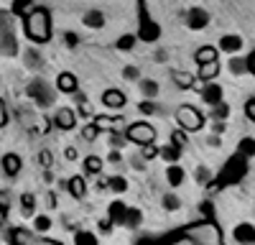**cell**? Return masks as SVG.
I'll return each mask as SVG.
<instances>
[{"label": "cell", "instance_id": "obj_1", "mask_svg": "<svg viewBox=\"0 0 255 245\" xmlns=\"http://www.w3.org/2000/svg\"><path fill=\"white\" fill-rule=\"evenodd\" d=\"M51 13L46 8H36L26 20H23V33L33 41V44H49L51 41Z\"/></svg>", "mask_w": 255, "mask_h": 245}, {"label": "cell", "instance_id": "obj_2", "mask_svg": "<svg viewBox=\"0 0 255 245\" xmlns=\"http://www.w3.org/2000/svg\"><path fill=\"white\" fill-rule=\"evenodd\" d=\"M184 240H189L191 245H225L220 225L212 217L204 222H197V225H189L184 230Z\"/></svg>", "mask_w": 255, "mask_h": 245}, {"label": "cell", "instance_id": "obj_3", "mask_svg": "<svg viewBox=\"0 0 255 245\" xmlns=\"http://www.w3.org/2000/svg\"><path fill=\"white\" fill-rule=\"evenodd\" d=\"M248 174V158L235 153L230 156L227 163L222 166V171L212 179V189H225V187H235V184L243 181V176Z\"/></svg>", "mask_w": 255, "mask_h": 245}, {"label": "cell", "instance_id": "obj_4", "mask_svg": "<svg viewBox=\"0 0 255 245\" xmlns=\"http://www.w3.org/2000/svg\"><path fill=\"white\" fill-rule=\"evenodd\" d=\"M138 38L145 41V44H156L161 38V26L148 13L145 0H138Z\"/></svg>", "mask_w": 255, "mask_h": 245}, {"label": "cell", "instance_id": "obj_5", "mask_svg": "<svg viewBox=\"0 0 255 245\" xmlns=\"http://www.w3.org/2000/svg\"><path fill=\"white\" fill-rule=\"evenodd\" d=\"M0 51L13 56L18 51L15 46V33H13V13L0 10Z\"/></svg>", "mask_w": 255, "mask_h": 245}, {"label": "cell", "instance_id": "obj_6", "mask_svg": "<svg viewBox=\"0 0 255 245\" xmlns=\"http://www.w3.org/2000/svg\"><path fill=\"white\" fill-rule=\"evenodd\" d=\"M176 122H179V128L186 130V133H197L204 128V115L194 108V105H181L176 110Z\"/></svg>", "mask_w": 255, "mask_h": 245}, {"label": "cell", "instance_id": "obj_7", "mask_svg": "<svg viewBox=\"0 0 255 245\" xmlns=\"http://www.w3.org/2000/svg\"><path fill=\"white\" fill-rule=\"evenodd\" d=\"M125 135H128V140H130V143H135V146L143 148V146H148V143L156 140V128L151 125V122L140 120V122H130L128 130H125Z\"/></svg>", "mask_w": 255, "mask_h": 245}, {"label": "cell", "instance_id": "obj_8", "mask_svg": "<svg viewBox=\"0 0 255 245\" xmlns=\"http://www.w3.org/2000/svg\"><path fill=\"white\" fill-rule=\"evenodd\" d=\"M26 95L36 102L38 108H51L54 105V90L46 85L44 79H33L31 85L26 87Z\"/></svg>", "mask_w": 255, "mask_h": 245}, {"label": "cell", "instance_id": "obj_9", "mask_svg": "<svg viewBox=\"0 0 255 245\" xmlns=\"http://www.w3.org/2000/svg\"><path fill=\"white\" fill-rule=\"evenodd\" d=\"M184 23H186L191 31H202V28H207V26H209V13H207L204 8L194 5V8H189V10H186Z\"/></svg>", "mask_w": 255, "mask_h": 245}, {"label": "cell", "instance_id": "obj_10", "mask_svg": "<svg viewBox=\"0 0 255 245\" xmlns=\"http://www.w3.org/2000/svg\"><path fill=\"white\" fill-rule=\"evenodd\" d=\"M77 125V113L72 108H59L56 115H54V128L59 130H74Z\"/></svg>", "mask_w": 255, "mask_h": 245}, {"label": "cell", "instance_id": "obj_11", "mask_svg": "<svg viewBox=\"0 0 255 245\" xmlns=\"http://www.w3.org/2000/svg\"><path fill=\"white\" fill-rule=\"evenodd\" d=\"M56 90L64 92V95H77V92H79L77 74H72V72H59V74H56Z\"/></svg>", "mask_w": 255, "mask_h": 245}, {"label": "cell", "instance_id": "obj_12", "mask_svg": "<svg viewBox=\"0 0 255 245\" xmlns=\"http://www.w3.org/2000/svg\"><path fill=\"white\" fill-rule=\"evenodd\" d=\"M0 169H3L5 176L15 179L20 174V169H23V161H20L18 153H3V158H0Z\"/></svg>", "mask_w": 255, "mask_h": 245}, {"label": "cell", "instance_id": "obj_13", "mask_svg": "<svg viewBox=\"0 0 255 245\" xmlns=\"http://www.w3.org/2000/svg\"><path fill=\"white\" fill-rule=\"evenodd\" d=\"M95 125L100 130H110V133H125V120L123 118H108V115H97L95 118Z\"/></svg>", "mask_w": 255, "mask_h": 245}, {"label": "cell", "instance_id": "obj_14", "mask_svg": "<svg viewBox=\"0 0 255 245\" xmlns=\"http://www.w3.org/2000/svg\"><path fill=\"white\" fill-rule=\"evenodd\" d=\"M125 102H128V97L120 90H105L102 92V105L110 108V110H123Z\"/></svg>", "mask_w": 255, "mask_h": 245}, {"label": "cell", "instance_id": "obj_15", "mask_svg": "<svg viewBox=\"0 0 255 245\" xmlns=\"http://www.w3.org/2000/svg\"><path fill=\"white\" fill-rule=\"evenodd\" d=\"M202 100L207 102L209 108H217L220 102H225L222 100V87L217 85V82H209V85H204V92H202Z\"/></svg>", "mask_w": 255, "mask_h": 245}, {"label": "cell", "instance_id": "obj_16", "mask_svg": "<svg viewBox=\"0 0 255 245\" xmlns=\"http://www.w3.org/2000/svg\"><path fill=\"white\" fill-rule=\"evenodd\" d=\"M232 235H235V240H238L240 245H255V225H250V222H240Z\"/></svg>", "mask_w": 255, "mask_h": 245}, {"label": "cell", "instance_id": "obj_17", "mask_svg": "<svg viewBox=\"0 0 255 245\" xmlns=\"http://www.w3.org/2000/svg\"><path fill=\"white\" fill-rule=\"evenodd\" d=\"M36 0H13V5H10V13L13 18H20V20H26L33 10H36Z\"/></svg>", "mask_w": 255, "mask_h": 245}, {"label": "cell", "instance_id": "obj_18", "mask_svg": "<svg viewBox=\"0 0 255 245\" xmlns=\"http://www.w3.org/2000/svg\"><path fill=\"white\" fill-rule=\"evenodd\" d=\"M8 243L10 245H36L33 243V233L26 230V228H13L10 235H8Z\"/></svg>", "mask_w": 255, "mask_h": 245}, {"label": "cell", "instance_id": "obj_19", "mask_svg": "<svg viewBox=\"0 0 255 245\" xmlns=\"http://www.w3.org/2000/svg\"><path fill=\"white\" fill-rule=\"evenodd\" d=\"M128 204L125 202H120V199H115V202H110V207H108V217L115 222V225H123L125 222V215H128Z\"/></svg>", "mask_w": 255, "mask_h": 245}, {"label": "cell", "instance_id": "obj_20", "mask_svg": "<svg viewBox=\"0 0 255 245\" xmlns=\"http://www.w3.org/2000/svg\"><path fill=\"white\" fill-rule=\"evenodd\" d=\"M220 49L227 51V54H238V51L243 49V38L235 36V33H225V36L220 38Z\"/></svg>", "mask_w": 255, "mask_h": 245}, {"label": "cell", "instance_id": "obj_21", "mask_svg": "<svg viewBox=\"0 0 255 245\" xmlns=\"http://www.w3.org/2000/svg\"><path fill=\"white\" fill-rule=\"evenodd\" d=\"M194 61H197V67L212 64V61H217V49L215 46H199L194 51Z\"/></svg>", "mask_w": 255, "mask_h": 245}, {"label": "cell", "instance_id": "obj_22", "mask_svg": "<svg viewBox=\"0 0 255 245\" xmlns=\"http://www.w3.org/2000/svg\"><path fill=\"white\" fill-rule=\"evenodd\" d=\"M82 20H84V26H87V28H102L105 26V13L92 8V10H87L82 15Z\"/></svg>", "mask_w": 255, "mask_h": 245}, {"label": "cell", "instance_id": "obj_23", "mask_svg": "<svg viewBox=\"0 0 255 245\" xmlns=\"http://www.w3.org/2000/svg\"><path fill=\"white\" fill-rule=\"evenodd\" d=\"M67 192H69L74 199H84V194H87V181H84V176H72Z\"/></svg>", "mask_w": 255, "mask_h": 245}, {"label": "cell", "instance_id": "obj_24", "mask_svg": "<svg viewBox=\"0 0 255 245\" xmlns=\"http://www.w3.org/2000/svg\"><path fill=\"white\" fill-rule=\"evenodd\" d=\"M171 77L176 82V87H181V90H197V77L194 74H189V72H174Z\"/></svg>", "mask_w": 255, "mask_h": 245}, {"label": "cell", "instance_id": "obj_25", "mask_svg": "<svg viewBox=\"0 0 255 245\" xmlns=\"http://www.w3.org/2000/svg\"><path fill=\"white\" fill-rule=\"evenodd\" d=\"M184 179H186V174H184V169L179 166V163H171V166L166 169V181L171 184V187H181Z\"/></svg>", "mask_w": 255, "mask_h": 245}, {"label": "cell", "instance_id": "obj_26", "mask_svg": "<svg viewBox=\"0 0 255 245\" xmlns=\"http://www.w3.org/2000/svg\"><path fill=\"white\" fill-rule=\"evenodd\" d=\"M102 166H105V163H102V158L100 156H87V158H84L82 161V169H84V174H102Z\"/></svg>", "mask_w": 255, "mask_h": 245}, {"label": "cell", "instance_id": "obj_27", "mask_svg": "<svg viewBox=\"0 0 255 245\" xmlns=\"http://www.w3.org/2000/svg\"><path fill=\"white\" fill-rule=\"evenodd\" d=\"M138 87H140V95H143L145 100H153V97L158 95V82H156V79H140Z\"/></svg>", "mask_w": 255, "mask_h": 245}, {"label": "cell", "instance_id": "obj_28", "mask_svg": "<svg viewBox=\"0 0 255 245\" xmlns=\"http://www.w3.org/2000/svg\"><path fill=\"white\" fill-rule=\"evenodd\" d=\"M125 228L128 230H138L140 228V225H143V215H140V210H135V207H130V210H128V215H125Z\"/></svg>", "mask_w": 255, "mask_h": 245}, {"label": "cell", "instance_id": "obj_29", "mask_svg": "<svg viewBox=\"0 0 255 245\" xmlns=\"http://www.w3.org/2000/svg\"><path fill=\"white\" fill-rule=\"evenodd\" d=\"M33 210H36V197L33 194H20V215L33 217Z\"/></svg>", "mask_w": 255, "mask_h": 245}, {"label": "cell", "instance_id": "obj_30", "mask_svg": "<svg viewBox=\"0 0 255 245\" xmlns=\"http://www.w3.org/2000/svg\"><path fill=\"white\" fill-rule=\"evenodd\" d=\"M217 74H220V61H212V64H204V67H199V79H202V82L215 79Z\"/></svg>", "mask_w": 255, "mask_h": 245}, {"label": "cell", "instance_id": "obj_31", "mask_svg": "<svg viewBox=\"0 0 255 245\" xmlns=\"http://www.w3.org/2000/svg\"><path fill=\"white\" fill-rule=\"evenodd\" d=\"M161 158H163V161H168V163H176V161L181 158V148H179V146H174V143H168V146H163V148H161Z\"/></svg>", "mask_w": 255, "mask_h": 245}, {"label": "cell", "instance_id": "obj_32", "mask_svg": "<svg viewBox=\"0 0 255 245\" xmlns=\"http://www.w3.org/2000/svg\"><path fill=\"white\" fill-rule=\"evenodd\" d=\"M238 153H240V156H245V158L255 156V138L245 135V138L240 140V146H238Z\"/></svg>", "mask_w": 255, "mask_h": 245}, {"label": "cell", "instance_id": "obj_33", "mask_svg": "<svg viewBox=\"0 0 255 245\" xmlns=\"http://www.w3.org/2000/svg\"><path fill=\"white\" fill-rule=\"evenodd\" d=\"M135 41H140V38L133 36V33H125V36H120V38L115 41V46H118L120 51H130V49L135 46Z\"/></svg>", "mask_w": 255, "mask_h": 245}, {"label": "cell", "instance_id": "obj_34", "mask_svg": "<svg viewBox=\"0 0 255 245\" xmlns=\"http://www.w3.org/2000/svg\"><path fill=\"white\" fill-rule=\"evenodd\" d=\"M227 67H230V72H232V74H245V72H248V59L232 56V59L227 61Z\"/></svg>", "mask_w": 255, "mask_h": 245}, {"label": "cell", "instance_id": "obj_35", "mask_svg": "<svg viewBox=\"0 0 255 245\" xmlns=\"http://www.w3.org/2000/svg\"><path fill=\"white\" fill-rule=\"evenodd\" d=\"M33 230L41 233V235L49 233V230H51V217H49V215H38V217H33Z\"/></svg>", "mask_w": 255, "mask_h": 245}, {"label": "cell", "instance_id": "obj_36", "mask_svg": "<svg viewBox=\"0 0 255 245\" xmlns=\"http://www.w3.org/2000/svg\"><path fill=\"white\" fill-rule=\"evenodd\" d=\"M74 245H97V235H92L87 230H79L74 235Z\"/></svg>", "mask_w": 255, "mask_h": 245}, {"label": "cell", "instance_id": "obj_37", "mask_svg": "<svg viewBox=\"0 0 255 245\" xmlns=\"http://www.w3.org/2000/svg\"><path fill=\"white\" fill-rule=\"evenodd\" d=\"M212 118L220 120V122H225V120L230 118V105H227V102H220L217 108H212Z\"/></svg>", "mask_w": 255, "mask_h": 245}, {"label": "cell", "instance_id": "obj_38", "mask_svg": "<svg viewBox=\"0 0 255 245\" xmlns=\"http://www.w3.org/2000/svg\"><path fill=\"white\" fill-rule=\"evenodd\" d=\"M110 189H113L115 194H125V192H128V179H125V176H113V179H110Z\"/></svg>", "mask_w": 255, "mask_h": 245}, {"label": "cell", "instance_id": "obj_39", "mask_svg": "<svg viewBox=\"0 0 255 245\" xmlns=\"http://www.w3.org/2000/svg\"><path fill=\"white\" fill-rule=\"evenodd\" d=\"M97 135H100V128L95 125V122H90V125L82 128V140H84V143H92Z\"/></svg>", "mask_w": 255, "mask_h": 245}, {"label": "cell", "instance_id": "obj_40", "mask_svg": "<svg viewBox=\"0 0 255 245\" xmlns=\"http://www.w3.org/2000/svg\"><path fill=\"white\" fill-rule=\"evenodd\" d=\"M140 156H143L145 161H153L156 156H161V148H156V143H148V146L140 148Z\"/></svg>", "mask_w": 255, "mask_h": 245}, {"label": "cell", "instance_id": "obj_41", "mask_svg": "<svg viewBox=\"0 0 255 245\" xmlns=\"http://www.w3.org/2000/svg\"><path fill=\"white\" fill-rule=\"evenodd\" d=\"M171 143H174V146H179V148L184 151V148H186V143H189L186 130H181V128H179V130H174V133H171Z\"/></svg>", "mask_w": 255, "mask_h": 245}, {"label": "cell", "instance_id": "obj_42", "mask_svg": "<svg viewBox=\"0 0 255 245\" xmlns=\"http://www.w3.org/2000/svg\"><path fill=\"white\" fill-rule=\"evenodd\" d=\"M138 113L140 115H156L158 113V105H156V102H151V100H143L140 105H138Z\"/></svg>", "mask_w": 255, "mask_h": 245}, {"label": "cell", "instance_id": "obj_43", "mask_svg": "<svg viewBox=\"0 0 255 245\" xmlns=\"http://www.w3.org/2000/svg\"><path fill=\"white\" fill-rule=\"evenodd\" d=\"M179 204H181V202H179L176 194H163V207H166L168 212H176V210H179Z\"/></svg>", "mask_w": 255, "mask_h": 245}, {"label": "cell", "instance_id": "obj_44", "mask_svg": "<svg viewBox=\"0 0 255 245\" xmlns=\"http://www.w3.org/2000/svg\"><path fill=\"white\" fill-rule=\"evenodd\" d=\"M125 143H128V135H125V133H110V146H113V151L123 148Z\"/></svg>", "mask_w": 255, "mask_h": 245}, {"label": "cell", "instance_id": "obj_45", "mask_svg": "<svg viewBox=\"0 0 255 245\" xmlns=\"http://www.w3.org/2000/svg\"><path fill=\"white\" fill-rule=\"evenodd\" d=\"M38 163H41V166H44V169L49 171V169L54 166V156H51V151H46V148L41 151V153H38Z\"/></svg>", "mask_w": 255, "mask_h": 245}, {"label": "cell", "instance_id": "obj_46", "mask_svg": "<svg viewBox=\"0 0 255 245\" xmlns=\"http://www.w3.org/2000/svg\"><path fill=\"white\" fill-rule=\"evenodd\" d=\"M26 59H28V67H31V69L44 67V59H38V54H36V51H26Z\"/></svg>", "mask_w": 255, "mask_h": 245}, {"label": "cell", "instance_id": "obj_47", "mask_svg": "<svg viewBox=\"0 0 255 245\" xmlns=\"http://www.w3.org/2000/svg\"><path fill=\"white\" fill-rule=\"evenodd\" d=\"M8 210H10V192L0 189V212H8Z\"/></svg>", "mask_w": 255, "mask_h": 245}, {"label": "cell", "instance_id": "obj_48", "mask_svg": "<svg viewBox=\"0 0 255 245\" xmlns=\"http://www.w3.org/2000/svg\"><path fill=\"white\" fill-rule=\"evenodd\" d=\"M8 105H5V100L3 97H0V128H5L8 125Z\"/></svg>", "mask_w": 255, "mask_h": 245}, {"label": "cell", "instance_id": "obj_49", "mask_svg": "<svg viewBox=\"0 0 255 245\" xmlns=\"http://www.w3.org/2000/svg\"><path fill=\"white\" fill-rule=\"evenodd\" d=\"M64 44H67L69 49H77V44H79V36H77L74 31H67V33H64Z\"/></svg>", "mask_w": 255, "mask_h": 245}, {"label": "cell", "instance_id": "obj_50", "mask_svg": "<svg viewBox=\"0 0 255 245\" xmlns=\"http://www.w3.org/2000/svg\"><path fill=\"white\" fill-rule=\"evenodd\" d=\"M197 181H199V184H212V174H209V169L199 166V169H197Z\"/></svg>", "mask_w": 255, "mask_h": 245}, {"label": "cell", "instance_id": "obj_51", "mask_svg": "<svg viewBox=\"0 0 255 245\" xmlns=\"http://www.w3.org/2000/svg\"><path fill=\"white\" fill-rule=\"evenodd\" d=\"M245 118H248L250 122H255V97H250V100L245 102Z\"/></svg>", "mask_w": 255, "mask_h": 245}, {"label": "cell", "instance_id": "obj_52", "mask_svg": "<svg viewBox=\"0 0 255 245\" xmlns=\"http://www.w3.org/2000/svg\"><path fill=\"white\" fill-rule=\"evenodd\" d=\"M113 225H115V222H113L110 217H105V220H100V222H97V230L108 235V233H113Z\"/></svg>", "mask_w": 255, "mask_h": 245}, {"label": "cell", "instance_id": "obj_53", "mask_svg": "<svg viewBox=\"0 0 255 245\" xmlns=\"http://www.w3.org/2000/svg\"><path fill=\"white\" fill-rule=\"evenodd\" d=\"M123 77L130 79V82H140V74H138L135 67H125V69H123Z\"/></svg>", "mask_w": 255, "mask_h": 245}, {"label": "cell", "instance_id": "obj_54", "mask_svg": "<svg viewBox=\"0 0 255 245\" xmlns=\"http://www.w3.org/2000/svg\"><path fill=\"white\" fill-rule=\"evenodd\" d=\"M95 187H97V192H105V189H110V179H97V184H95Z\"/></svg>", "mask_w": 255, "mask_h": 245}, {"label": "cell", "instance_id": "obj_55", "mask_svg": "<svg viewBox=\"0 0 255 245\" xmlns=\"http://www.w3.org/2000/svg\"><path fill=\"white\" fill-rule=\"evenodd\" d=\"M108 161H110V163H115V166H118V163H123V156H120V151H110Z\"/></svg>", "mask_w": 255, "mask_h": 245}, {"label": "cell", "instance_id": "obj_56", "mask_svg": "<svg viewBox=\"0 0 255 245\" xmlns=\"http://www.w3.org/2000/svg\"><path fill=\"white\" fill-rule=\"evenodd\" d=\"M74 102H77V108L87 105V95H84V92H77V95H74Z\"/></svg>", "mask_w": 255, "mask_h": 245}, {"label": "cell", "instance_id": "obj_57", "mask_svg": "<svg viewBox=\"0 0 255 245\" xmlns=\"http://www.w3.org/2000/svg\"><path fill=\"white\" fill-rule=\"evenodd\" d=\"M248 72H250V74L255 77V51H253V54L248 56Z\"/></svg>", "mask_w": 255, "mask_h": 245}, {"label": "cell", "instance_id": "obj_58", "mask_svg": "<svg viewBox=\"0 0 255 245\" xmlns=\"http://www.w3.org/2000/svg\"><path fill=\"white\" fill-rule=\"evenodd\" d=\"M64 156H67L69 161H74V158H77V151H74V148H67V151H64Z\"/></svg>", "mask_w": 255, "mask_h": 245}, {"label": "cell", "instance_id": "obj_59", "mask_svg": "<svg viewBox=\"0 0 255 245\" xmlns=\"http://www.w3.org/2000/svg\"><path fill=\"white\" fill-rule=\"evenodd\" d=\"M212 130H215V133H222V130H225V122H220V120H217L215 125H212Z\"/></svg>", "mask_w": 255, "mask_h": 245}, {"label": "cell", "instance_id": "obj_60", "mask_svg": "<svg viewBox=\"0 0 255 245\" xmlns=\"http://www.w3.org/2000/svg\"><path fill=\"white\" fill-rule=\"evenodd\" d=\"M46 202H49V207H56V197L54 194H46Z\"/></svg>", "mask_w": 255, "mask_h": 245}, {"label": "cell", "instance_id": "obj_61", "mask_svg": "<svg viewBox=\"0 0 255 245\" xmlns=\"http://www.w3.org/2000/svg\"><path fill=\"white\" fill-rule=\"evenodd\" d=\"M36 245H61V243H56V240H41V243H36Z\"/></svg>", "mask_w": 255, "mask_h": 245}, {"label": "cell", "instance_id": "obj_62", "mask_svg": "<svg viewBox=\"0 0 255 245\" xmlns=\"http://www.w3.org/2000/svg\"><path fill=\"white\" fill-rule=\"evenodd\" d=\"M5 225V212H0V228Z\"/></svg>", "mask_w": 255, "mask_h": 245}]
</instances>
